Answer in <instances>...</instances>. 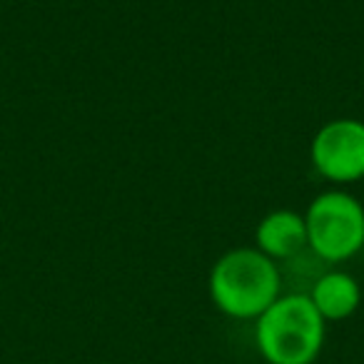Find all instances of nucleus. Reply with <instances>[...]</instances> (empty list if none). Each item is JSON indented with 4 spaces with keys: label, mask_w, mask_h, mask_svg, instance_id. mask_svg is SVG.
Listing matches in <instances>:
<instances>
[{
    "label": "nucleus",
    "mask_w": 364,
    "mask_h": 364,
    "mask_svg": "<svg viewBox=\"0 0 364 364\" xmlns=\"http://www.w3.org/2000/svg\"><path fill=\"white\" fill-rule=\"evenodd\" d=\"M257 250L272 259L294 257L302 247H307V225L304 215L294 210H274L264 215L262 223L257 225Z\"/></svg>",
    "instance_id": "39448f33"
},
{
    "label": "nucleus",
    "mask_w": 364,
    "mask_h": 364,
    "mask_svg": "<svg viewBox=\"0 0 364 364\" xmlns=\"http://www.w3.org/2000/svg\"><path fill=\"white\" fill-rule=\"evenodd\" d=\"M307 297L312 299L314 309L322 314L324 322H339L357 312L362 302V287L352 274L327 272L314 282Z\"/></svg>",
    "instance_id": "423d86ee"
},
{
    "label": "nucleus",
    "mask_w": 364,
    "mask_h": 364,
    "mask_svg": "<svg viewBox=\"0 0 364 364\" xmlns=\"http://www.w3.org/2000/svg\"><path fill=\"white\" fill-rule=\"evenodd\" d=\"M282 277L272 257L252 247L225 252L210 272V297L223 314L257 319L279 299Z\"/></svg>",
    "instance_id": "f257e3e1"
},
{
    "label": "nucleus",
    "mask_w": 364,
    "mask_h": 364,
    "mask_svg": "<svg viewBox=\"0 0 364 364\" xmlns=\"http://www.w3.org/2000/svg\"><path fill=\"white\" fill-rule=\"evenodd\" d=\"M324 324L307 294H284L257 317L255 342L269 364H314L324 347Z\"/></svg>",
    "instance_id": "f03ea898"
},
{
    "label": "nucleus",
    "mask_w": 364,
    "mask_h": 364,
    "mask_svg": "<svg viewBox=\"0 0 364 364\" xmlns=\"http://www.w3.org/2000/svg\"><path fill=\"white\" fill-rule=\"evenodd\" d=\"M307 245L327 262H344L364 247V208L342 190L322 193L304 213Z\"/></svg>",
    "instance_id": "7ed1b4c3"
},
{
    "label": "nucleus",
    "mask_w": 364,
    "mask_h": 364,
    "mask_svg": "<svg viewBox=\"0 0 364 364\" xmlns=\"http://www.w3.org/2000/svg\"><path fill=\"white\" fill-rule=\"evenodd\" d=\"M309 155L329 182H357L364 177V122L354 117L332 120L314 135Z\"/></svg>",
    "instance_id": "20e7f679"
}]
</instances>
